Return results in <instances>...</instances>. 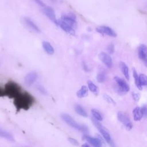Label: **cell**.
<instances>
[{
  "instance_id": "11",
  "label": "cell",
  "mask_w": 147,
  "mask_h": 147,
  "mask_svg": "<svg viewBox=\"0 0 147 147\" xmlns=\"http://www.w3.org/2000/svg\"><path fill=\"white\" fill-rule=\"evenodd\" d=\"M44 13L52 22L57 25V20L56 18L55 11L52 7L45 6L44 9Z\"/></svg>"
},
{
  "instance_id": "1",
  "label": "cell",
  "mask_w": 147,
  "mask_h": 147,
  "mask_svg": "<svg viewBox=\"0 0 147 147\" xmlns=\"http://www.w3.org/2000/svg\"><path fill=\"white\" fill-rule=\"evenodd\" d=\"M34 98L28 92L22 91L14 98V105L17 111L21 110H28L35 103Z\"/></svg>"
},
{
  "instance_id": "28",
  "label": "cell",
  "mask_w": 147,
  "mask_h": 147,
  "mask_svg": "<svg viewBox=\"0 0 147 147\" xmlns=\"http://www.w3.org/2000/svg\"><path fill=\"white\" fill-rule=\"evenodd\" d=\"M37 89L38 90V91L41 94H43V95H47V90L45 89V88H44L42 86H41V85H40V84L37 85Z\"/></svg>"
},
{
  "instance_id": "16",
  "label": "cell",
  "mask_w": 147,
  "mask_h": 147,
  "mask_svg": "<svg viewBox=\"0 0 147 147\" xmlns=\"http://www.w3.org/2000/svg\"><path fill=\"white\" fill-rule=\"evenodd\" d=\"M24 21H25V24H26V25L29 28H30L32 30H33V31H34V32H36L37 33H40V30L39 28L30 18H24Z\"/></svg>"
},
{
  "instance_id": "12",
  "label": "cell",
  "mask_w": 147,
  "mask_h": 147,
  "mask_svg": "<svg viewBox=\"0 0 147 147\" xmlns=\"http://www.w3.org/2000/svg\"><path fill=\"white\" fill-rule=\"evenodd\" d=\"M37 78V74L36 72H31L28 74L24 79L25 83L28 86H30L36 80Z\"/></svg>"
},
{
  "instance_id": "15",
  "label": "cell",
  "mask_w": 147,
  "mask_h": 147,
  "mask_svg": "<svg viewBox=\"0 0 147 147\" xmlns=\"http://www.w3.org/2000/svg\"><path fill=\"white\" fill-rule=\"evenodd\" d=\"M134 120L136 121H140L143 118L142 109L140 107H136L133 110Z\"/></svg>"
},
{
  "instance_id": "25",
  "label": "cell",
  "mask_w": 147,
  "mask_h": 147,
  "mask_svg": "<svg viewBox=\"0 0 147 147\" xmlns=\"http://www.w3.org/2000/svg\"><path fill=\"white\" fill-rule=\"evenodd\" d=\"M96 79L97 81L99 83H103L106 80V75L105 72H100L96 76Z\"/></svg>"
},
{
  "instance_id": "26",
  "label": "cell",
  "mask_w": 147,
  "mask_h": 147,
  "mask_svg": "<svg viewBox=\"0 0 147 147\" xmlns=\"http://www.w3.org/2000/svg\"><path fill=\"white\" fill-rule=\"evenodd\" d=\"M139 82L142 86H146L147 84V77L144 74H141L138 75Z\"/></svg>"
},
{
  "instance_id": "19",
  "label": "cell",
  "mask_w": 147,
  "mask_h": 147,
  "mask_svg": "<svg viewBox=\"0 0 147 147\" xmlns=\"http://www.w3.org/2000/svg\"><path fill=\"white\" fill-rule=\"evenodd\" d=\"M0 137H3L5 139L10 141H14V137L13 136V135L10 133L9 132L4 130L0 128Z\"/></svg>"
},
{
  "instance_id": "29",
  "label": "cell",
  "mask_w": 147,
  "mask_h": 147,
  "mask_svg": "<svg viewBox=\"0 0 147 147\" xmlns=\"http://www.w3.org/2000/svg\"><path fill=\"white\" fill-rule=\"evenodd\" d=\"M107 51L109 53H113L114 52V45L113 44H110L107 47Z\"/></svg>"
},
{
  "instance_id": "24",
  "label": "cell",
  "mask_w": 147,
  "mask_h": 147,
  "mask_svg": "<svg viewBox=\"0 0 147 147\" xmlns=\"http://www.w3.org/2000/svg\"><path fill=\"white\" fill-rule=\"evenodd\" d=\"M91 114L94 117V118L98 121H102L103 117L102 114L100 113L99 111H98L96 109H92L91 110Z\"/></svg>"
},
{
  "instance_id": "14",
  "label": "cell",
  "mask_w": 147,
  "mask_h": 147,
  "mask_svg": "<svg viewBox=\"0 0 147 147\" xmlns=\"http://www.w3.org/2000/svg\"><path fill=\"white\" fill-rule=\"evenodd\" d=\"M83 139L86 140L87 142H88L91 145L94 146L100 147L102 145V141L98 138H94L88 135H84L83 136Z\"/></svg>"
},
{
  "instance_id": "32",
  "label": "cell",
  "mask_w": 147,
  "mask_h": 147,
  "mask_svg": "<svg viewBox=\"0 0 147 147\" xmlns=\"http://www.w3.org/2000/svg\"><path fill=\"white\" fill-rule=\"evenodd\" d=\"M142 109V114H143V117L146 118V113H147V109H146V105H144L142 107H141Z\"/></svg>"
},
{
  "instance_id": "30",
  "label": "cell",
  "mask_w": 147,
  "mask_h": 147,
  "mask_svg": "<svg viewBox=\"0 0 147 147\" xmlns=\"http://www.w3.org/2000/svg\"><path fill=\"white\" fill-rule=\"evenodd\" d=\"M132 96L133 99L136 101V102H138L140 99V95L138 93H135V92H133L132 93Z\"/></svg>"
},
{
  "instance_id": "22",
  "label": "cell",
  "mask_w": 147,
  "mask_h": 147,
  "mask_svg": "<svg viewBox=\"0 0 147 147\" xmlns=\"http://www.w3.org/2000/svg\"><path fill=\"white\" fill-rule=\"evenodd\" d=\"M75 110L76 112L79 114L80 115L83 117H87L88 116L86 110L84 109L83 107H82L79 105H76L75 106Z\"/></svg>"
},
{
  "instance_id": "36",
  "label": "cell",
  "mask_w": 147,
  "mask_h": 147,
  "mask_svg": "<svg viewBox=\"0 0 147 147\" xmlns=\"http://www.w3.org/2000/svg\"><path fill=\"white\" fill-rule=\"evenodd\" d=\"M82 146H89V145L87 144H83Z\"/></svg>"
},
{
  "instance_id": "6",
  "label": "cell",
  "mask_w": 147,
  "mask_h": 147,
  "mask_svg": "<svg viewBox=\"0 0 147 147\" xmlns=\"http://www.w3.org/2000/svg\"><path fill=\"white\" fill-rule=\"evenodd\" d=\"M61 20L71 26L72 28H75L77 27V22L76 17L74 13H64L61 15Z\"/></svg>"
},
{
  "instance_id": "20",
  "label": "cell",
  "mask_w": 147,
  "mask_h": 147,
  "mask_svg": "<svg viewBox=\"0 0 147 147\" xmlns=\"http://www.w3.org/2000/svg\"><path fill=\"white\" fill-rule=\"evenodd\" d=\"M88 94V88L86 86H82L79 90L76 92V95L78 97L82 98L85 97Z\"/></svg>"
},
{
  "instance_id": "10",
  "label": "cell",
  "mask_w": 147,
  "mask_h": 147,
  "mask_svg": "<svg viewBox=\"0 0 147 147\" xmlns=\"http://www.w3.org/2000/svg\"><path fill=\"white\" fill-rule=\"evenodd\" d=\"M99 58L102 62L108 68L113 67V60L110 55L104 52H102L99 55Z\"/></svg>"
},
{
  "instance_id": "33",
  "label": "cell",
  "mask_w": 147,
  "mask_h": 147,
  "mask_svg": "<svg viewBox=\"0 0 147 147\" xmlns=\"http://www.w3.org/2000/svg\"><path fill=\"white\" fill-rule=\"evenodd\" d=\"M34 1L36 3H37L39 6H40L41 7H44L46 6L45 4L41 0H34Z\"/></svg>"
},
{
  "instance_id": "4",
  "label": "cell",
  "mask_w": 147,
  "mask_h": 147,
  "mask_svg": "<svg viewBox=\"0 0 147 147\" xmlns=\"http://www.w3.org/2000/svg\"><path fill=\"white\" fill-rule=\"evenodd\" d=\"M92 121L94 123V125L95 126V127L98 129V131L100 132V133L102 134V137L104 138V139L106 140V141L111 146H113L114 142L113 141V140L111 137V136L110 135L109 131L106 130V129L98 121L95 119L94 118H92Z\"/></svg>"
},
{
  "instance_id": "18",
  "label": "cell",
  "mask_w": 147,
  "mask_h": 147,
  "mask_svg": "<svg viewBox=\"0 0 147 147\" xmlns=\"http://www.w3.org/2000/svg\"><path fill=\"white\" fill-rule=\"evenodd\" d=\"M42 45L44 49L48 55H51L54 53V49L49 42L43 41L42 42Z\"/></svg>"
},
{
  "instance_id": "7",
  "label": "cell",
  "mask_w": 147,
  "mask_h": 147,
  "mask_svg": "<svg viewBox=\"0 0 147 147\" xmlns=\"http://www.w3.org/2000/svg\"><path fill=\"white\" fill-rule=\"evenodd\" d=\"M114 80L116 82L118 90L120 92L122 93H126L129 91V86L125 80L119 77L115 76L114 78Z\"/></svg>"
},
{
  "instance_id": "3",
  "label": "cell",
  "mask_w": 147,
  "mask_h": 147,
  "mask_svg": "<svg viewBox=\"0 0 147 147\" xmlns=\"http://www.w3.org/2000/svg\"><path fill=\"white\" fill-rule=\"evenodd\" d=\"M61 118L63 119L64 122H65L69 126L71 127L75 128V129L82 131L83 133H88V127L85 125H81L77 122H76L69 115L63 113L61 115Z\"/></svg>"
},
{
  "instance_id": "23",
  "label": "cell",
  "mask_w": 147,
  "mask_h": 147,
  "mask_svg": "<svg viewBox=\"0 0 147 147\" xmlns=\"http://www.w3.org/2000/svg\"><path fill=\"white\" fill-rule=\"evenodd\" d=\"M133 77L134 79V81H135V84L137 86V87L139 89V90H142V86L140 84V82H139V78H138V74L137 72V71H136V69L134 68L133 69Z\"/></svg>"
},
{
  "instance_id": "31",
  "label": "cell",
  "mask_w": 147,
  "mask_h": 147,
  "mask_svg": "<svg viewBox=\"0 0 147 147\" xmlns=\"http://www.w3.org/2000/svg\"><path fill=\"white\" fill-rule=\"evenodd\" d=\"M68 140L69 141V142H70L71 144H72V145H74L77 146V145H79L78 141L74 139V138H68Z\"/></svg>"
},
{
  "instance_id": "13",
  "label": "cell",
  "mask_w": 147,
  "mask_h": 147,
  "mask_svg": "<svg viewBox=\"0 0 147 147\" xmlns=\"http://www.w3.org/2000/svg\"><path fill=\"white\" fill-rule=\"evenodd\" d=\"M138 55L139 58L146 64L147 61V56H146V47L145 44H141L138 49Z\"/></svg>"
},
{
  "instance_id": "21",
  "label": "cell",
  "mask_w": 147,
  "mask_h": 147,
  "mask_svg": "<svg viewBox=\"0 0 147 147\" xmlns=\"http://www.w3.org/2000/svg\"><path fill=\"white\" fill-rule=\"evenodd\" d=\"M87 84H88V87L90 89V90L93 92L95 95H98L99 92V89L98 87L91 80H88L87 81Z\"/></svg>"
},
{
  "instance_id": "5",
  "label": "cell",
  "mask_w": 147,
  "mask_h": 147,
  "mask_svg": "<svg viewBox=\"0 0 147 147\" xmlns=\"http://www.w3.org/2000/svg\"><path fill=\"white\" fill-rule=\"evenodd\" d=\"M117 118L128 130L132 129V123L127 113L123 111H118L117 113Z\"/></svg>"
},
{
  "instance_id": "34",
  "label": "cell",
  "mask_w": 147,
  "mask_h": 147,
  "mask_svg": "<svg viewBox=\"0 0 147 147\" xmlns=\"http://www.w3.org/2000/svg\"><path fill=\"white\" fill-rule=\"evenodd\" d=\"M83 69L85 71H86V72H88V71H90V68L88 67V65L84 63V62H83Z\"/></svg>"
},
{
  "instance_id": "35",
  "label": "cell",
  "mask_w": 147,
  "mask_h": 147,
  "mask_svg": "<svg viewBox=\"0 0 147 147\" xmlns=\"http://www.w3.org/2000/svg\"><path fill=\"white\" fill-rule=\"evenodd\" d=\"M5 96V92L4 88H3L1 86H0V97Z\"/></svg>"
},
{
  "instance_id": "9",
  "label": "cell",
  "mask_w": 147,
  "mask_h": 147,
  "mask_svg": "<svg viewBox=\"0 0 147 147\" xmlns=\"http://www.w3.org/2000/svg\"><path fill=\"white\" fill-rule=\"evenodd\" d=\"M57 25H59L64 31H65L66 33L75 36V30L74 28H72L71 26L61 20V19L59 20H57Z\"/></svg>"
},
{
  "instance_id": "17",
  "label": "cell",
  "mask_w": 147,
  "mask_h": 147,
  "mask_svg": "<svg viewBox=\"0 0 147 147\" xmlns=\"http://www.w3.org/2000/svg\"><path fill=\"white\" fill-rule=\"evenodd\" d=\"M119 67L121 68V70L124 76L127 80H129L130 78L129 76V68L127 65L123 61L119 62Z\"/></svg>"
},
{
  "instance_id": "27",
  "label": "cell",
  "mask_w": 147,
  "mask_h": 147,
  "mask_svg": "<svg viewBox=\"0 0 147 147\" xmlns=\"http://www.w3.org/2000/svg\"><path fill=\"white\" fill-rule=\"evenodd\" d=\"M103 99L108 103H110V104H112L113 105H115L116 103L115 102L114 100V99L111 97L109 95L106 94H103Z\"/></svg>"
},
{
  "instance_id": "8",
  "label": "cell",
  "mask_w": 147,
  "mask_h": 147,
  "mask_svg": "<svg viewBox=\"0 0 147 147\" xmlns=\"http://www.w3.org/2000/svg\"><path fill=\"white\" fill-rule=\"evenodd\" d=\"M96 30L99 33L103 35H107L110 37H115L117 36V33L115 32L111 28L107 26H100L99 27H97L96 28Z\"/></svg>"
},
{
  "instance_id": "2",
  "label": "cell",
  "mask_w": 147,
  "mask_h": 147,
  "mask_svg": "<svg viewBox=\"0 0 147 147\" xmlns=\"http://www.w3.org/2000/svg\"><path fill=\"white\" fill-rule=\"evenodd\" d=\"M21 87L16 82L9 81L5 86L4 92L5 96L10 98H14L22 91Z\"/></svg>"
}]
</instances>
